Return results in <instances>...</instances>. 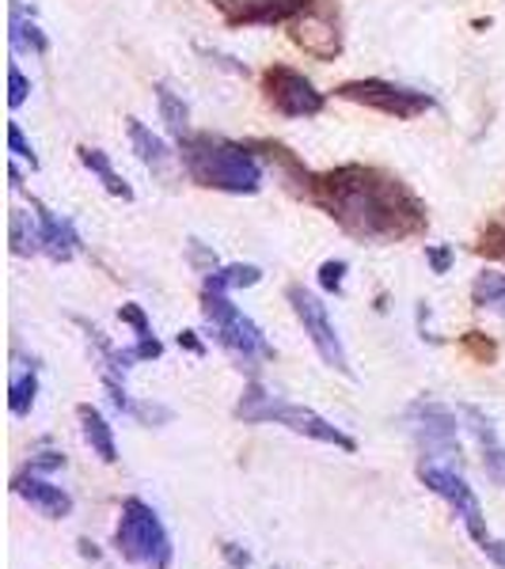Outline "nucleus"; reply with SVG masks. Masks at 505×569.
<instances>
[{
	"mask_svg": "<svg viewBox=\"0 0 505 569\" xmlns=\"http://www.w3.org/2000/svg\"><path fill=\"white\" fill-rule=\"evenodd\" d=\"M270 421H274V426H286L289 433H297V437L316 440V445H330V448H338V452H357V440L350 433H343L335 421L316 415L311 407H300V402L278 399V402H274V418Z\"/></svg>",
	"mask_w": 505,
	"mask_h": 569,
	"instance_id": "9d476101",
	"label": "nucleus"
},
{
	"mask_svg": "<svg viewBox=\"0 0 505 569\" xmlns=\"http://www.w3.org/2000/svg\"><path fill=\"white\" fill-rule=\"evenodd\" d=\"M77 418H80V433H85V445L91 448V456H99L103 463H118V440H115L110 421L99 415L91 402H80Z\"/></svg>",
	"mask_w": 505,
	"mask_h": 569,
	"instance_id": "f3484780",
	"label": "nucleus"
},
{
	"mask_svg": "<svg viewBox=\"0 0 505 569\" xmlns=\"http://www.w3.org/2000/svg\"><path fill=\"white\" fill-rule=\"evenodd\" d=\"M338 99H346V103H362L369 110H380V114L388 118H418L426 114V110H434V96H426V91L418 88H403V84H392V80H346V84L335 88Z\"/></svg>",
	"mask_w": 505,
	"mask_h": 569,
	"instance_id": "0eeeda50",
	"label": "nucleus"
},
{
	"mask_svg": "<svg viewBox=\"0 0 505 569\" xmlns=\"http://www.w3.org/2000/svg\"><path fill=\"white\" fill-rule=\"evenodd\" d=\"M156 107H160V122L168 126V133L176 137V141H187V137H190L187 99H182L171 84H156Z\"/></svg>",
	"mask_w": 505,
	"mask_h": 569,
	"instance_id": "412c9836",
	"label": "nucleus"
},
{
	"mask_svg": "<svg viewBox=\"0 0 505 569\" xmlns=\"http://www.w3.org/2000/svg\"><path fill=\"white\" fill-rule=\"evenodd\" d=\"M77 156H80V163H85L91 176L103 182L107 194H115V198H122V201H133V187H130V182H126L122 176H118L115 163H110V156H107L103 149H91V144H80Z\"/></svg>",
	"mask_w": 505,
	"mask_h": 569,
	"instance_id": "6ab92c4d",
	"label": "nucleus"
},
{
	"mask_svg": "<svg viewBox=\"0 0 505 569\" xmlns=\"http://www.w3.org/2000/svg\"><path fill=\"white\" fill-rule=\"evenodd\" d=\"M418 482L426 486L429 493H437V498L445 501L456 517H461V525L467 528V536H472L475 543L491 536V531H486V520H483V505L456 467L437 463V460H422L418 463Z\"/></svg>",
	"mask_w": 505,
	"mask_h": 569,
	"instance_id": "423d86ee",
	"label": "nucleus"
},
{
	"mask_svg": "<svg viewBox=\"0 0 505 569\" xmlns=\"http://www.w3.org/2000/svg\"><path fill=\"white\" fill-rule=\"evenodd\" d=\"M286 297H289V308H293V316H297V323L305 327L308 342L316 346L319 361H324L327 369L350 376V357H346V346H343V338H338L335 323H330V311L324 300L311 289H305V284H289Z\"/></svg>",
	"mask_w": 505,
	"mask_h": 569,
	"instance_id": "39448f33",
	"label": "nucleus"
},
{
	"mask_svg": "<svg viewBox=\"0 0 505 569\" xmlns=\"http://www.w3.org/2000/svg\"><path fill=\"white\" fill-rule=\"evenodd\" d=\"M27 96H31V80H27L20 72V66L12 61V66H8V107H12V110L23 107Z\"/></svg>",
	"mask_w": 505,
	"mask_h": 569,
	"instance_id": "a878e982",
	"label": "nucleus"
},
{
	"mask_svg": "<svg viewBox=\"0 0 505 569\" xmlns=\"http://www.w3.org/2000/svg\"><path fill=\"white\" fill-rule=\"evenodd\" d=\"M39 399V365H27V369H16L12 383H8V410L16 418H27Z\"/></svg>",
	"mask_w": 505,
	"mask_h": 569,
	"instance_id": "b1692460",
	"label": "nucleus"
},
{
	"mask_svg": "<svg viewBox=\"0 0 505 569\" xmlns=\"http://www.w3.org/2000/svg\"><path fill=\"white\" fill-rule=\"evenodd\" d=\"M426 262L434 273H448V266H453V247L445 243H426Z\"/></svg>",
	"mask_w": 505,
	"mask_h": 569,
	"instance_id": "473e14b6",
	"label": "nucleus"
},
{
	"mask_svg": "<svg viewBox=\"0 0 505 569\" xmlns=\"http://www.w3.org/2000/svg\"><path fill=\"white\" fill-rule=\"evenodd\" d=\"M8 240H12V254L20 259H31V254H42V224L39 213H23V209H12L8 217Z\"/></svg>",
	"mask_w": 505,
	"mask_h": 569,
	"instance_id": "aec40b11",
	"label": "nucleus"
},
{
	"mask_svg": "<svg viewBox=\"0 0 505 569\" xmlns=\"http://www.w3.org/2000/svg\"><path fill=\"white\" fill-rule=\"evenodd\" d=\"M472 300L475 308L483 311H494V316L505 319V273H479V278L472 281Z\"/></svg>",
	"mask_w": 505,
	"mask_h": 569,
	"instance_id": "393cba45",
	"label": "nucleus"
},
{
	"mask_svg": "<svg viewBox=\"0 0 505 569\" xmlns=\"http://www.w3.org/2000/svg\"><path fill=\"white\" fill-rule=\"evenodd\" d=\"M308 198L362 243H396L426 232V206L418 194L380 168L343 163L324 176H311Z\"/></svg>",
	"mask_w": 505,
	"mask_h": 569,
	"instance_id": "f257e3e1",
	"label": "nucleus"
},
{
	"mask_svg": "<svg viewBox=\"0 0 505 569\" xmlns=\"http://www.w3.org/2000/svg\"><path fill=\"white\" fill-rule=\"evenodd\" d=\"M187 254H190V262H195L198 273H214L217 270V254L209 251V247L201 243V240H190L187 243Z\"/></svg>",
	"mask_w": 505,
	"mask_h": 569,
	"instance_id": "7c9ffc66",
	"label": "nucleus"
},
{
	"mask_svg": "<svg viewBox=\"0 0 505 569\" xmlns=\"http://www.w3.org/2000/svg\"><path fill=\"white\" fill-rule=\"evenodd\" d=\"M407 426L426 460H453L461 456V421L437 399H418L407 407Z\"/></svg>",
	"mask_w": 505,
	"mask_h": 569,
	"instance_id": "6e6552de",
	"label": "nucleus"
},
{
	"mask_svg": "<svg viewBox=\"0 0 505 569\" xmlns=\"http://www.w3.org/2000/svg\"><path fill=\"white\" fill-rule=\"evenodd\" d=\"M214 4L225 12L228 23L236 27H270V23H286L297 20L308 8V0H214Z\"/></svg>",
	"mask_w": 505,
	"mask_h": 569,
	"instance_id": "f8f14e48",
	"label": "nucleus"
},
{
	"mask_svg": "<svg viewBox=\"0 0 505 569\" xmlns=\"http://www.w3.org/2000/svg\"><path fill=\"white\" fill-rule=\"evenodd\" d=\"M201 319H206L209 335L217 338L220 350L232 357V361H240V369H259L263 361L274 357V346L266 342L263 327L251 316H244L228 300V292L201 289Z\"/></svg>",
	"mask_w": 505,
	"mask_h": 569,
	"instance_id": "7ed1b4c3",
	"label": "nucleus"
},
{
	"mask_svg": "<svg viewBox=\"0 0 505 569\" xmlns=\"http://www.w3.org/2000/svg\"><path fill=\"white\" fill-rule=\"evenodd\" d=\"M461 415H464V421H467V429L475 433V440H479L486 479H491L494 486H502V490H505V445L498 440V429H494V421L486 418L479 407H461Z\"/></svg>",
	"mask_w": 505,
	"mask_h": 569,
	"instance_id": "2eb2a0df",
	"label": "nucleus"
},
{
	"mask_svg": "<svg viewBox=\"0 0 505 569\" xmlns=\"http://www.w3.org/2000/svg\"><path fill=\"white\" fill-rule=\"evenodd\" d=\"M8 149H12L16 160H27V163H31V168H39V156H34L31 141H27V137H23L20 122H8Z\"/></svg>",
	"mask_w": 505,
	"mask_h": 569,
	"instance_id": "cd10ccee",
	"label": "nucleus"
},
{
	"mask_svg": "<svg viewBox=\"0 0 505 569\" xmlns=\"http://www.w3.org/2000/svg\"><path fill=\"white\" fill-rule=\"evenodd\" d=\"M126 133H130V144H133L137 160H141L149 171H156V176H164V171H168V163H171L168 144H164L160 137H156L149 126L141 122V118H126Z\"/></svg>",
	"mask_w": 505,
	"mask_h": 569,
	"instance_id": "a211bd4d",
	"label": "nucleus"
},
{
	"mask_svg": "<svg viewBox=\"0 0 505 569\" xmlns=\"http://www.w3.org/2000/svg\"><path fill=\"white\" fill-rule=\"evenodd\" d=\"M220 555H225V562L232 569H251V555L240 543H220Z\"/></svg>",
	"mask_w": 505,
	"mask_h": 569,
	"instance_id": "72a5a7b5",
	"label": "nucleus"
},
{
	"mask_svg": "<svg viewBox=\"0 0 505 569\" xmlns=\"http://www.w3.org/2000/svg\"><path fill=\"white\" fill-rule=\"evenodd\" d=\"M479 251H483V254H491V259H502V262H505V228H502V224L486 228Z\"/></svg>",
	"mask_w": 505,
	"mask_h": 569,
	"instance_id": "2f4dec72",
	"label": "nucleus"
},
{
	"mask_svg": "<svg viewBox=\"0 0 505 569\" xmlns=\"http://www.w3.org/2000/svg\"><path fill=\"white\" fill-rule=\"evenodd\" d=\"M479 550H483V555L491 558V562L498 566V569H505V539L486 536V539H479Z\"/></svg>",
	"mask_w": 505,
	"mask_h": 569,
	"instance_id": "f704fd0d",
	"label": "nucleus"
},
{
	"mask_svg": "<svg viewBox=\"0 0 505 569\" xmlns=\"http://www.w3.org/2000/svg\"><path fill=\"white\" fill-rule=\"evenodd\" d=\"M274 402H278V395H270L259 380H251L244 388L240 402H236V418L247 421V426H263V421L274 418Z\"/></svg>",
	"mask_w": 505,
	"mask_h": 569,
	"instance_id": "5701e85b",
	"label": "nucleus"
},
{
	"mask_svg": "<svg viewBox=\"0 0 505 569\" xmlns=\"http://www.w3.org/2000/svg\"><path fill=\"white\" fill-rule=\"evenodd\" d=\"M266 103L278 110L281 118H316L324 110V91H319L305 72L289 66H270L263 72Z\"/></svg>",
	"mask_w": 505,
	"mask_h": 569,
	"instance_id": "1a4fd4ad",
	"label": "nucleus"
},
{
	"mask_svg": "<svg viewBox=\"0 0 505 569\" xmlns=\"http://www.w3.org/2000/svg\"><path fill=\"white\" fill-rule=\"evenodd\" d=\"M80 555L91 558V562H99V547H96V543H88V539H80Z\"/></svg>",
	"mask_w": 505,
	"mask_h": 569,
	"instance_id": "e433bc0d",
	"label": "nucleus"
},
{
	"mask_svg": "<svg viewBox=\"0 0 505 569\" xmlns=\"http://www.w3.org/2000/svg\"><path fill=\"white\" fill-rule=\"evenodd\" d=\"M263 281V270L251 262H232V266H217L214 273H206V284L201 289L214 292H232V289H251V284Z\"/></svg>",
	"mask_w": 505,
	"mask_h": 569,
	"instance_id": "4be33fe9",
	"label": "nucleus"
},
{
	"mask_svg": "<svg viewBox=\"0 0 505 569\" xmlns=\"http://www.w3.org/2000/svg\"><path fill=\"white\" fill-rule=\"evenodd\" d=\"M346 266L343 259H327L324 266H319V284H324V292H343V284H346Z\"/></svg>",
	"mask_w": 505,
	"mask_h": 569,
	"instance_id": "bb28decb",
	"label": "nucleus"
},
{
	"mask_svg": "<svg viewBox=\"0 0 505 569\" xmlns=\"http://www.w3.org/2000/svg\"><path fill=\"white\" fill-rule=\"evenodd\" d=\"M118 319H122L126 327H133L137 338L152 335V323H149V316H145L141 305H122V308H118Z\"/></svg>",
	"mask_w": 505,
	"mask_h": 569,
	"instance_id": "c85d7f7f",
	"label": "nucleus"
},
{
	"mask_svg": "<svg viewBox=\"0 0 505 569\" xmlns=\"http://www.w3.org/2000/svg\"><path fill=\"white\" fill-rule=\"evenodd\" d=\"M182 171L190 182L220 194H259L263 190V163L247 144H236L228 137L214 133H190L179 141Z\"/></svg>",
	"mask_w": 505,
	"mask_h": 569,
	"instance_id": "f03ea898",
	"label": "nucleus"
},
{
	"mask_svg": "<svg viewBox=\"0 0 505 569\" xmlns=\"http://www.w3.org/2000/svg\"><path fill=\"white\" fill-rule=\"evenodd\" d=\"M289 39L316 61H330L343 53V31L335 23L324 20V16H311V12H300L297 20H289Z\"/></svg>",
	"mask_w": 505,
	"mask_h": 569,
	"instance_id": "ddd939ff",
	"label": "nucleus"
},
{
	"mask_svg": "<svg viewBox=\"0 0 505 569\" xmlns=\"http://www.w3.org/2000/svg\"><path fill=\"white\" fill-rule=\"evenodd\" d=\"M31 209L39 213V224H42V254H46V259H50V262L77 259L80 236H77V228H72V220L61 217V213H53V209L42 206L39 198H31Z\"/></svg>",
	"mask_w": 505,
	"mask_h": 569,
	"instance_id": "4468645a",
	"label": "nucleus"
},
{
	"mask_svg": "<svg viewBox=\"0 0 505 569\" xmlns=\"http://www.w3.org/2000/svg\"><path fill=\"white\" fill-rule=\"evenodd\" d=\"M8 46H12V53H34V58H42L50 50L46 31L34 23V16L27 12L20 0H12V8H8Z\"/></svg>",
	"mask_w": 505,
	"mask_h": 569,
	"instance_id": "dca6fc26",
	"label": "nucleus"
},
{
	"mask_svg": "<svg viewBox=\"0 0 505 569\" xmlns=\"http://www.w3.org/2000/svg\"><path fill=\"white\" fill-rule=\"evenodd\" d=\"M115 547L126 562L141 566V569H171V558H176V547H171V536H168V528H164L160 512L145 498L122 501V509H118V528H115Z\"/></svg>",
	"mask_w": 505,
	"mask_h": 569,
	"instance_id": "20e7f679",
	"label": "nucleus"
},
{
	"mask_svg": "<svg viewBox=\"0 0 505 569\" xmlns=\"http://www.w3.org/2000/svg\"><path fill=\"white\" fill-rule=\"evenodd\" d=\"M12 493H16V498H23L46 520H66V517H72V505H77L66 486L50 482L46 475H34V471H20V475H16V479H12Z\"/></svg>",
	"mask_w": 505,
	"mask_h": 569,
	"instance_id": "9b49d317",
	"label": "nucleus"
},
{
	"mask_svg": "<svg viewBox=\"0 0 505 569\" xmlns=\"http://www.w3.org/2000/svg\"><path fill=\"white\" fill-rule=\"evenodd\" d=\"M66 467V452H53V448H42L39 456H31V463H27V471L34 475H53Z\"/></svg>",
	"mask_w": 505,
	"mask_h": 569,
	"instance_id": "c756f323",
	"label": "nucleus"
},
{
	"mask_svg": "<svg viewBox=\"0 0 505 569\" xmlns=\"http://www.w3.org/2000/svg\"><path fill=\"white\" fill-rule=\"evenodd\" d=\"M179 346H182V350H190L195 357L206 353V346L198 342V335H195V330H182V335H179Z\"/></svg>",
	"mask_w": 505,
	"mask_h": 569,
	"instance_id": "c9c22d12",
	"label": "nucleus"
}]
</instances>
